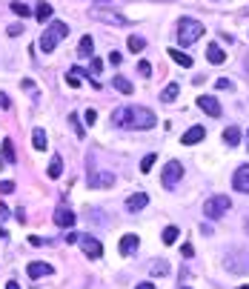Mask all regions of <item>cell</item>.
I'll return each instance as SVG.
<instances>
[{
	"label": "cell",
	"mask_w": 249,
	"mask_h": 289,
	"mask_svg": "<svg viewBox=\"0 0 249 289\" xmlns=\"http://www.w3.org/2000/svg\"><path fill=\"white\" fill-rule=\"evenodd\" d=\"M112 123L120 129H152L158 123V118L146 106H120L112 112Z\"/></svg>",
	"instance_id": "cell-1"
},
{
	"label": "cell",
	"mask_w": 249,
	"mask_h": 289,
	"mask_svg": "<svg viewBox=\"0 0 249 289\" xmlns=\"http://www.w3.org/2000/svg\"><path fill=\"white\" fill-rule=\"evenodd\" d=\"M203 32H206V29H203L200 20H195V17H181V23H178V43H181V46H192Z\"/></svg>",
	"instance_id": "cell-2"
},
{
	"label": "cell",
	"mask_w": 249,
	"mask_h": 289,
	"mask_svg": "<svg viewBox=\"0 0 249 289\" xmlns=\"http://www.w3.org/2000/svg\"><path fill=\"white\" fill-rule=\"evenodd\" d=\"M66 34H69V26L63 23V20H55V23H49V26H46V32H43V37H40V49L46 52V54H49V52H55V46H57V43H60Z\"/></svg>",
	"instance_id": "cell-3"
},
{
	"label": "cell",
	"mask_w": 249,
	"mask_h": 289,
	"mask_svg": "<svg viewBox=\"0 0 249 289\" xmlns=\"http://www.w3.org/2000/svg\"><path fill=\"white\" fill-rule=\"evenodd\" d=\"M229 209H232V201H229L226 195H215V198L203 201V215H206L209 221H218V218H223V215H226Z\"/></svg>",
	"instance_id": "cell-4"
},
{
	"label": "cell",
	"mask_w": 249,
	"mask_h": 289,
	"mask_svg": "<svg viewBox=\"0 0 249 289\" xmlns=\"http://www.w3.org/2000/svg\"><path fill=\"white\" fill-rule=\"evenodd\" d=\"M89 17H92V20H100V23H109V26H129L126 15H120L115 9H106V6H92V9H89Z\"/></svg>",
	"instance_id": "cell-5"
},
{
	"label": "cell",
	"mask_w": 249,
	"mask_h": 289,
	"mask_svg": "<svg viewBox=\"0 0 249 289\" xmlns=\"http://www.w3.org/2000/svg\"><path fill=\"white\" fill-rule=\"evenodd\" d=\"M223 266H226V272L247 275L249 272V255H247V252H232V255H226Z\"/></svg>",
	"instance_id": "cell-6"
},
{
	"label": "cell",
	"mask_w": 249,
	"mask_h": 289,
	"mask_svg": "<svg viewBox=\"0 0 249 289\" xmlns=\"http://www.w3.org/2000/svg\"><path fill=\"white\" fill-rule=\"evenodd\" d=\"M181 178H183V166L178 163V160H169V163L164 166V175H161L164 186L166 189H175L178 184H181Z\"/></svg>",
	"instance_id": "cell-7"
},
{
	"label": "cell",
	"mask_w": 249,
	"mask_h": 289,
	"mask_svg": "<svg viewBox=\"0 0 249 289\" xmlns=\"http://www.w3.org/2000/svg\"><path fill=\"white\" fill-rule=\"evenodd\" d=\"M89 186L92 189H109L115 186V175L106 169H92L89 172Z\"/></svg>",
	"instance_id": "cell-8"
},
{
	"label": "cell",
	"mask_w": 249,
	"mask_h": 289,
	"mask_svg": "<svg viewBox=\"0 0 249 289\" xmlns=\"http://www.w3.org/2000/svg\"><path fill=\"white\" fill-rule=\"evenodd\" d=\"M81 249L86 258H92V261H98L100 255H103V246H100L98 238H89V235H83L81 238Z\"/></svg>",
	"instance_id": "cell-9"
},
{
	"label": "cell",
	"mask_w": 249,
	"mask_h": 289,
	"mask_svg": "<svg viewBox=\"0 0 249 289\" xmlns=\"http://www.w3.org/2000/svg\"><path fill=\"white\" fill-rule=\"evenodd\" d=\"M232 186L238 189V192L249 195V163L238 166V172H235V178H232Z\"/></svg>",
	"instance_id": "cell-10"
},
{
	"label": "cell",
	"mask_w": 249,
	"mask_h": 289,
	"mask_svg": "<svg viewBox=\"0 0 249 289\" xmlns=\"http://www.w3.org/2000/svg\"><path fill=\"white\" fill-rule=\"evenodd\" d=\"M198 106L209 115V118H221V103L212 98V95H200L198 98Z\"/></svg>",
	"instance_id": "cell-11"
},
{
	"label": "cell",
	"mask_w": 249,
	"mask_h": 289,
	"mask_svg": "<svg viewBox=\"0 0 249 289\" xmlns=\"http://www.w3.org/2000/svg\"><path fill=\"white\" fill-rule=\"evenodd\" d=\"M206 137V129L203 126H192V129H186L181 137V143H186V146H195V143H200Z\"/></svg>",
	"instance_id": "cell-12"
},
{
	"label": "cell",
	"mask_w": 249,
	"mask_h": 289,
	"mask_svg": "<svg viewBox=\"0 0 249 289\" xmlns=\"http://www.w3.org/2000/svg\"><path fill=\"white\" fill-rule=\"evenodd\" d=\"M55 223H57L60 229H69V226L75 223V212H72V209H66V206L55 209Z\"/></svg>",
	"instance_id": "cell-13"
},
{
	"label": "cell",
	"mask_w": 249,
	"mask_h": 289,
	"mask_svg": "<svg viewBox=\"0 0 249 289\" xmlns=\"http://www.w3.org/2000/svg\"><path fill=\"white\" fill-rule=\"evenodd\" d=\"M26 272H29V278H34V281H37V278H46V275H52L55 269H52L49 263H43V261H34V263H29V266H26Z\"/></svg>",
	"instance_id": "cell-14"
},
{
	"label": "cell",
	"mask_w": 249,
	"mask_h": 289,
	"mask_svg": "<svg viewBox=\"0 0 249 289\" xmlns=\"http://www.w3.org/2000/svg\"><path fill=\"white\" fill-rule=\"evenodd\" d=\"M146 204H149V195H143V192H135V195L126 198V209H129V212H140Z\"/></svg>",
	"instance_id": "cell-15"
},
{
	"label": "cell",
	"mask_w": 249,
	"mask_h": 289,
	"mask_svg": "<svg viewBox=\"0 0 249 289\" xmlns=\"http://www.w3.org/2000/svg\"><path fill=\"white\" fill-rule=\"evenodd\" d=\"M138 246H140V238H138V235H123V238H120V243H117L120 255H132Z\"/></svg>",
	"instance_id": "cell-16"
},
{
	"label": "cell",
	"mask_w": 249,
	"mask_h": 289,
	"mask_svg": "<svg viewBox=\"0 0 249 289\" xmlns=\"http://www.w3.org/2000/svg\"><path fill=\"white\" fill-rule=\"evenodd\" d=\"M206 60H209V63H223V60H226V52L221 49V46H218V43H212V46H209V49H206Z\"/></svg>",
	"instance_id": "cell-17"
},
{
	"label": "cell",
	"mask_w": 249,
	"mask_h": 289,
	"mask_svg": "<svg viewBox=\"0 0 249 289\" xmlns=\"http://www.w3.org/2000/svg\"><path fill=\"white\" fill-rule=\"evenodd\" d=\"M92 52H95V43H92V37H89V34H83L81 43H78V57H92Z\"/></svg>",
	"instance_id": "cell-18"
},
{
	"label": "cell",
	"mask_w": 249,
	"mask_h": 289,
	"mask_svg": "<svg viewBox=\"0 0 249 289\" xmlns=\"http://www.w3.org/2000/svg\"><path fill=\"white\" fill-rule=\"evenodd\" d=\"M223 143H226V146H238V143H241V129H238V126H226V129H223Z\"/></svg>",
	"instance_id": "cell-19"
},
{
	"label": "cell",
	"mask_w": 249,
	"mask_h": 289,
	"mask_svg": "<svg viewBox=\"0 0 249 289\" xmlns=\"http://www.w3.org/2000/svg\"><path fill=\"white\" fill-rule=\"evenodd\" d=\"M60 175H63V158H60V155H55V158H52V163H49V178H52V181H57Z\"/></svg>",
	"instance_id": "cell-20"
},
{
	"label": "cell",
	"mask_w": 249,
	"mask_h": 289,
	"mask_svg": "<svg viewBox=\"0 0 249 289\" xmlns=\"http://www.w3.org/2000/svg\"><path fill=\"white\" fill-rule=\"evenodd\" d=\"M15 163V149H12V140H3V155H0V166H9Z\"/></svg>",
	"instance_id": "cell-21"
},
{
	"label": "cell",
	"mask_w": 249,
	"mask_h": 289,
	"mask_svg": "<svg viewBox=\"0 0 249 289\" xmlns=\"http://www.w3.org/2000/svg\"><path fill=\"white\" fill-rule=\"evenodd\" d=\"M112 86H115L117 92H123V95H135L132 83H129L126 78H120V75H115V78H112Z\"/></svg>",
	"instance_id": "cell-22"
},
{
	"label": "cell",
	"mask_w": 249,
	"mask_h": 289,
	"mask_svg": "<svg viewBox=\"0 0 249 289\" xmlns=\"http://www.w3.org/2000/svg\"><path fill=\"white\" fill-rule=\"evenodd\" d=\"M178 92H181V86H178V83H169L164 92H161V101H164V103H175Z\"/></svg>",
	"instance_id": "cell-23"
},
{
	"label": "cell",
	"mask_w": 249,
	"mask_h": 289,
	"mask_svg": "<svg viewBox=\"0 0 249 289\" xmlns=\"http://www.w3.org/2000/svg\"><path fill=\"white\" fill-rule=\"evenodd\" d=\"M169 57H172V60H175V63H181V66H192V57H189V54H183L181 49H169Z\"/></svg>",
	"instance_id": "cell-24"
},
{
	"label": "cell",
	"mask_w": 249,
	"mask_h": 289,
	"mask_svg": "<svg viewBox=\"0 0 249 289\" xmlns=\"http://www.w3.org/2000/svg\"><path fill=\"white\" fill-rule=\"evenodd\" d=\"M34 17H37L40 23H43V20H49V17H52V3H37V6H34Z\"/></svg>",
	"instance_id": "cell-25"
},
{
	"label": "cell",
	"mask_w": 249,
	"mask_h": 289,
	"mask_svg": "<svg viewBox=\"0 0 249 289\" xmlns=\"http://www.w3.org/2000/svg\"><path fill=\"white\" fill-rule=\"evenodd\" d=\"M46 143H49V140H46V132H43V129H34L32 132V146L34 149H46Z\"/></svg>",
	"instance_id": "cell-26"
},
{
	"label": "cell",
	"mask_w": 249,
	"mask_h": 289,
	"mask_svg": "<svg viewBox=\"0 0 249 289\" xmlns=\"http://www.w3.org/2000/svg\"><path fill=\"white\" fill-rule=\"evenodd\" d=\"M126 46H129V52H143L146 40H143V37H138V34H132V37L126 40Z\"/></svg>",
	"instance_id": "cell-27"
},
{
	"label": "cell",
	"mask_w": 249,
	"mask_h": 289,
	"mask_svg": "<svg viewBox=\"0 0 249 289\" xmlns=\"http://www.w3.org/2000/svg\"><path fill=\"white\" fill-rule=\"evenodd\" d=\"M178 232H181L178 226H166L164 229V243H175V240H178Z\"/></svg>",
	"instance_id": "cell-28"
},
{
	"label": "cell",
	"mask_w": 249,
	"mask_h": 289,
	"mask_svg": "<svg viewBox=\"0 0 249 289\" xmlns=\"http://www.w3.org/2000/svg\"><path fill=\"white\" fill-rule=\"evenodd\" d=\"M166 272H169V263H166L164 258L152 263V275H155V278H158V275H166Z\"/></svg>",
	"instance_id": "cell-29"
},
{
	"label": "cell",
	"mask_w": 249,
	"mask_h": 289,
	"mask_svg": "<svg viewBox=\"0 0 249 289\" xmlns=\"http://www.w3.org/2000/svg\"><path fill=\"white\" fill-rule=\"evenodd\" d=\"M12 12H15V15H20V17H29V15H32V9H29L26 3H12Z\"/></svg>",
	"instance_id": "cell-30"
},
{
	"label": "cell",
	"mask_w": 249,
	"mask_h": 289,
	"mask_svg": "<svg viewBox=\"0 0 249 289\" xmlns=\"http://www.w3.org/2000/svg\"><path fill=\"white\" fill-rule=\"evenodd\" d=\"M66 83L72 86V89H78V86H81V75H78L75 69H69V75H66Z\"/></svg>",
	"instance_id": "cell-31"
},
{
	"label": "cell",
	"mask_w": 249,
	"mask_h": 289,
	"mask_svg": "<svg viewBox=\"0 0 249 289\" xmlns=\"http://www.w3.org/2000/svg\"><path fill=\"white\" fill-rule=\"evenodd\" d=\"M155 160H158L155 155H146V158L140 160V172H152V166H155Z\"/></svg>",
	"instance_id": "cell-32"
},
{
	"label": "cell",
	"mask_w": 249,
	"mask_h": 289,
	"mask_svg": "<svg viewBox=\"0 0 249 289\" xmlns=\"http://www.w3.org/2000/svg\"><path fill=\"white\" fill-rule=\"evenodd\" d=\"M83 120H86V126H92V123L98 120V112H95V109H86V112H83Z\"/></svg>",
	"instance_id": "cell-33"
},
{
	"label": "cell",
	"mask_w": 249,
	"mask_h": 289,
	"mask_svg": "<svg viewBox=\"0 0 249 289\" xmlns=\"http://www.w3.org/2000/svg\"><path fill=\"white\" fill-rule=\"evenodd\" d=\"M69 123H72V129L78 132V137H83V129H81V120H78V115H69Z\"/></svg>",
	"instance_id": "cell-34"
},
{
	"label": "cell",
	"mask_w": 249,
	"mask_h": 289,
	"mask_svg": "<svg viewBox=\"0 0 249 289\" xmlns=\"http://www.w3.org/2000/svg\"><path fill=\"white\" fill-rule=\"evenodd\" d=\"M138 72H140L143 78H149V75H152V66L146 63V60H140V63H138Z\"/></svg>",
	"instance_id": "cell-35"
},
{
	"label": "cell",
	"mask_w": 249,
	"mask_h": 289,
	"mask_svg": "<svg viewBox=\"0 0 249 289\" xmlns=\"http://www.w3.org/2000/svg\"><path fill=\"white\" fill-rule=\"evenodd\" d=\"M0 192H3V195L15 192V184H12V181H0Z\"/></svg>",
	"instance_id": "cell-36"
},
{
	"label": "cell",
	"mask_w": 249,
	"mask_h": 289,
	"mask_svg": "<svg viewBox=\"0 0 249 289\" xmlns=\"http://www.w3.org/2000/svg\"><path fill=\"white\" fill-rule=\"evenodd\" d=\"M218 89H232V80H226V78H221V80H218Z\"/></svg>",
	"instance_id": "cell-37"
},
{
	"label": "cell",
	"mask_w": 249,
	"mask_h": 289,
	"mask_svg": "<svg viewBox=\"0 0 249 289\" xmlns=\"http://www.w3.org/2000/svg\"><path fill=\"white\" fill-rule=\"evenodd\" d=\"M92 72H95V75H100V72H103V63H100L98 57H95V60H92Z\"/></svg>",
	"instance_id": "cell-38"
},
{
	"label": "cell",
	"mask_w": 249,
	"mask_h": 289,
	"mask_svg": "<svg viewBox=\"0 0 249 289\" xmlns=\"http://www.w3.org/2000/svg\"><path fill=\"white\" fill-rule=\"evenodd\" d=\"M181 255H183V258H192V243H183V249H181Z\"/></svg>",
	"instance_id": "cell-39"
},
{
	"label": "cell",
	"mask_w": 249,
	"mask_h": 289,
	"mask_svg": "<svg viewBox=\"0 0 249 289\" xmlns=\"http://www.w3.org/2000/svg\"><path fill=\"white\" fill-rule=\"evenodd\" d=\"M20 29H23V26H9V34H12V37H17V34H20Z\"/></svg>",
	"instance_id": "cell-40"
},
{
	"label": "cell",
	"mask_w": 249,
	"mask_h": 289,
	"mask_svg": "<svg viewBox=\"0 0 249 289\" xmlns=\"http://www.w3.org/2000/svg\"><path fill=\"white\" fill-rule=\"evenodd\" d=\"M0 109H9V98L6 95H0Z\"/></svg>",
	"instance_id": "cell-41"
},
{
	"label": "cell",
	"mask_w": 249,
	"mask_h": 289,
	"mask_svg": "<svg viewBox=\"0 0 249 289\" xmlns=\"http://www.w3.org/2000/svg\"><path fill=\"white\" fill-rule=\"evenodd\" d=\"M6 215H9V206H3V204H0V221H3Z\"/></svg>",
	"instance_id": "cell-42"
},
{
	"label": "cell",
	"mask_w": 249,
	"mask_h": 289,
	"mask_svg": "<svg viewBox=\"0 0 249 289\" xmlns=\"http://www.w3.org/2000/svg\"><path fill=\"white\" fill-rule=\"evenodd\" d=\"M6 289H20V284H17V281H9V284H6Z\"/></svg>",
	"instance_id": "cell-43"
},
{
	"label": "cell",
	"mask_w": 249,
	"mask_h": 289,
	"mask_svg": "<svg viewBox=\"0 0 249 289\" xmlns=\"http://www.w3.org/2000/svg\"><path fill=\"white\" fill-rule=\"evenodd\" d=\"M135 289H155V287H152L149 281H146V284H138V287H135Z\"/></svg>",
	"instance_id": "cell-44"
},
{
	"label": "cell",
	"mask_w": 249,
	"mask_h": 289,
	"mask_svg": "<svg viewBox=\"0 0 249 289\" xmlns=\"http://www.w3.org/2000/svg\"><path fill=\"white\" fill-rule=\"evenodd\" d=\"M0 238H6V232H3V229H0Z\"/></svg>",
	"instance_id": "cell-45"
},
{
	"label": "cell",
	"mask_w": 249,
	"mask_h": 289,
	"mask_svg": "<svg viewBox=\"0 0 249 289\" xmlns=\"http://www.w3.org/2000/svg\"><path fill=\"white\" fill-rule=\"evenodd\" d=\"M247 235H249V218H247Z\"/></svg>",
	"instance_id": "cell-46"
},
{
	"label": "cell",
	"mask_w": 249,
	"mask_h": 289,
	"mask_svg": "<svg viewBox=\"0 0 249 289\" xmlns=\"http://www.w3.org/2000/svg\"><path fill=\"white\" fill-rule=\"evenodd\" d=\"M238 289H249V287H247V284H244V287H238Z\"/></svg>",
	"instance_id": "cell-47"
},
{
	"label": "cell",
	"mask_w": 249,
	"mask_h": 289,
	"mask_svg": "<svg viewBox=\"0 0 249 289\" xmlns=\"http://www.w3.org/2000/svg\"><path fill=\"white\" fill-rule=\"evenodd\" d=\"M247 69H249V57H247Z\"/></svg>",
	"instance_id": "cell-48"
}]
</instances>
